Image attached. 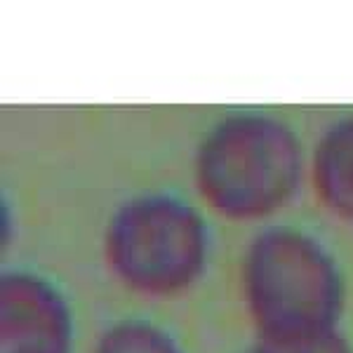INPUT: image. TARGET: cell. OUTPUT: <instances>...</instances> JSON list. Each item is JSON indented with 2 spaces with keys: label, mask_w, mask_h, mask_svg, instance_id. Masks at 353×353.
Masks as SVG:
<instances>
[{
  "label": "cell",
  "mask_w": 353,
  "mask_h": 353,
  "mask_svg": "<svg viewBox=\"0 0 353 353\" xmlns=\"http://www.w3.org/2000/svg\"><path fill=\"white\" fill-rule=\"evenodd\" d=\"M309 174L294 125L266 109H236L210 125L193 153V184L212 212L261 221L288 208Z\"/></svg>",
  "instance_id": "6da1fadb"
},
{
  "label": "cell",
  "mask_w": 353,
  "mask_h": 353,
  "mask_svg": "<svg viewBox=\"0 0 353 353\" xmlns=\"http://www.w3.org/2000/svg\"><path fill=\"white\" fill-rule=\"evenodd\" d=\"M241 292L259 339L288 341L339 330L346 281L323 238L294 224L261 226L241 257Z\"/></svg>",
  "instance_id": "7a4b0ae2"
},
{
  "label": "cell",
  "mask_w": 353,
  "mask_h": 353,
  "mask_svg": "<svg viewBox=\"0 0 353 353\" xmlns=\"http://www.w3.org/2000/svg\"><path fill=\"white\" fill-rule=\"evenodd\" d=\"M104 261L123 288L170 299L208 271L212 229L196 203L172 191L130 196L111 212L101 238Z\"/></svg>",
  "instance_id": "3957f363"
},
{
  "label": "cell",
  "mask_w": 353,
  "mask_h": 353,
  "mask_svg": "<svg viewBox=\"0 0 353 353\" xmlns=\"http://www.w3.org/2000/svg\"><path fill=\"white\" fill-rule=\"evenodd\" d=\"M76 313L68 294L41 271L0 276V353H71Z\"/></svg>",
  "instance_id": "277c9868"
},
{
  "label": "cell",
  "mask_w": 353,
  "mask_h": 353,
  "mask_svg": "<svg viewBox=\"0 0 353 353\" xmlns=\"http://www.w3.org/2000/svg\"><path fill=\"white\" fill-rule=\"evenodd\" d=\"M309 181L323 208L353 224V113L323 128L309 151Z\"/></svg>",
  "instance_id": "5b68a950"
},
{
  "label": "cell",
  "mask_w": 353,
  "mask_h": 353,
  "mask_svg": "<svg viewBox=\"0 0 353 353\" xmlns=\"http://www.w3.org/2000/svg\"><path fill=\"white\" fill-rule=\"evenodd\" d=\"M90 353H186L179 339L146 316H123L111 321L94 339Z\"/></svg>",
  "instance_id": "8992f818"
},
{
  "label": "cell",
  "mask_w": 353,
  "mask_h": 353,
  "mask_svg": "<svg viewBox=\"0 0 353 353\" xmlns=\"http://www.w3.org/2000/svg\"><path fill=\"white\" fill-rule=\"evenodd\" d=\"M245 353H353V344L341 330H332V332L288 341L257 339V344Z\"/></svg>",
  "instance_id": "52a82bcc"
}]
</instances>
